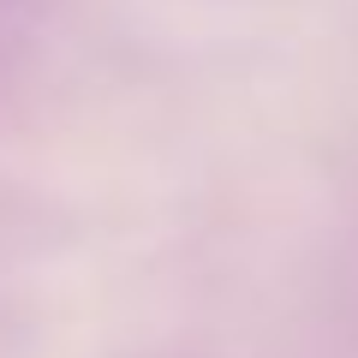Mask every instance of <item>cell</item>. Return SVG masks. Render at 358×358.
<instances>
[]
</instances>
